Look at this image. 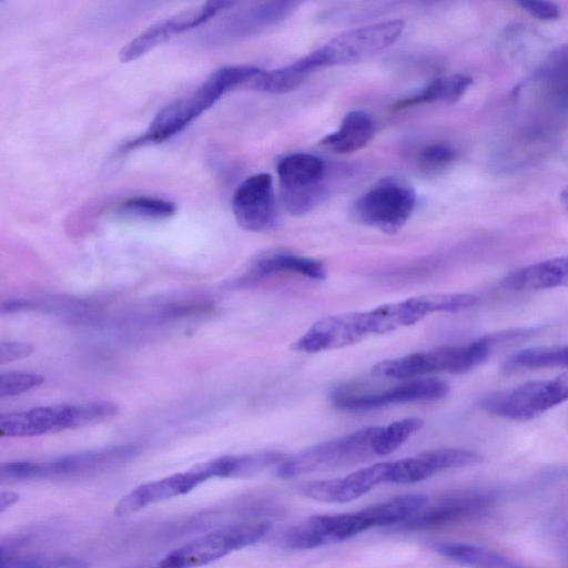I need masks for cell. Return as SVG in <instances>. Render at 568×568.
I'll return each instance as SVG.
<instances>
[{"label":"cell","instance_id":"obj_14","mask_svg":"<svg viewBox=\"0 0 568 568\" xmlns=\"http://www.w3.org/2000/svg\"><path fill=\"white\" fill-rule=\"evenodd\" d=\"M449 393V385L438 378H416L388 389L374 393H354L338 389L333 395L334 405L343 410L364 412L389 405L437 400Z\"/></svg>","mask_w":568,"mask_h":568},{"label":"cell","instance_id":"obj_4","mask_svg":"<svg viewBox=\"0 0 568 568\" xmlns=\"http://www.w3.org/2000/svg\"><path fill=\"white\" fill-rule=\"evenodd\" d=\"M494 349L493 341L487 334L465 345L440 346L385 359L375 364L372 372L377 376L397 379L437 372L464 374L486 362Z\"/></svg>","mask_w":568,"mask_h":568},{"label":"cell","instance_id":"obj_30","mask_svg":"<svg viewBox=\"0 0 568 568\" xmlns=\"http://www.w3.org/2000/svg\"><path fill=\"white\" fill-rule=\"evenodd\" d=\"M0 568H89V564L71 556L1 552Z\"/></svg>","mask_w":568,"mask_h":568},{"label":"cell","instance_id":"obj_37","mask_svg":"<svg viewBox=\"0 0 568 568\" xmlns=\"http://www.w3.org/2000/svg\"><path fill=\"white\" fill-rule=\"evenodd\" d=\"M564 552H565V561L567 562L568 567V530L564 535Z\"/></svg>","mask_w":568,"mask_h":568},{"label":"cell","instance_id":"obj_7","mask_svg":"<svg viewBox=\"0 0 568 568\" xmlns=\"http://www.w3.org/2000/svg\"><path fill=\"white\" fill-rule=\"evenodd\" d=\"M381 427H366L343 437L308 447L281 462L275 473L293 478L315 471L346 467L376 456L374 443Z\"/></svg>","mask_w":568,"mask_h":568},{"label":"cell","instance_id":"obj_26","mask_svg":"<svg viewBox=\"0 0 568 568\" xmlns=\"http://www.w3.org/2000/svg\"><path fill=\"white\" fill-rule=\"evenodd\" d=\"M296 2H266L231 18L225 24L230 37H239L264 24L277 21L294 9Z\"/></svg>","mask_w":568,"mask_h":568},{"label":"cell","instance_id":"obj_10","mask_svg":"<svg viewBox=\"0 0 568 568\" xmlns=\"http://www.w3.org/2000/svg\"><path fill=\"white\" fill-rule=\"evenodd\" d=\"M415 203L416 194L408 184L385 178L354 202L352 213L357 222L394 234L405 225Z\"/></svg>","mask_w":568,"mask_h":568},{"label":"cell","instance_id":"obj_28","mask_svg":"<svg viewBox=\"0 0 568 568\" xmlns=\"http://www.w3.org/2000/svg\"><path fill=\"white\" fill-rule=\"evenodd\" d=\"M176 211L174 202L148 195L129 197L118 204L115 212L124 216L149 220H161L173 215Z\"/></svg>","mask_w":568,"mask_h":568},{"label":"cell","instance_id":"obj_15","mask_svg":"<svg viewBox=\"0 0 568 568\" xmlns=\"http://www.w3.org/2000/svg\"><path fill=\"white\" fill-rule=\"evenodd\" d=\"M495 495L486 490H464L447 495L403 524L408 530H429L474 518L491 507Z\"/></svg>","mask_w":568,"mask_h":568},{"label":"cell","instance_id":"obj_1","mask_svg":"<svg viewBox=\"0 0 568 568\" xmlns=\"http://www.w3.org/2000/svg\"><path fill=\"white\" fill-rule=\"evenodd\" d=\"M428 503L425 495L408 494L353 513L313 516L288 529L282 544L305 550L341 542L374 527L404 524Z\"/></svg>","mask_w":568,"mask_h":568},{"label":"cell","instance_id":"obj_21","mask_svg":"<svg viewBox=\"0 0 568 568\" xmlns=\"http://www.w3.org/2000/svg\"><path fill=\"white\" fill-rule=\"evenodd\" d=\"M375 134V123L371 115L362 110L346 114L339 128L326 135L321 143L336 153H351L363 149Z\"/></svg>","mask_w":568,"mask_h":568},{"label":"cell","instance_id":"obj_3","mask_svg":"<svg viewBox=\"0 0 568 568\" xmlns=\"http://www.w3.org/2000/svg\"><path fill=\"white\" fill-rule=\"evenodd\" d=\"M118 413V405L106 400L38 406L1 414L0 433L8 437L41 436L109 420Z\"/></svg>","mask_w":568,"mask_h":568},{"label":"cell","instance_id":"obj_29","mask_svg":"<svg viewBox=\"0 0 568 568\" xmlns=\"http://www.w3.org/2000/svg\"><path fill=\"white\" fill-rule=\"evenodd\" d=\"M423 426V419L408 417L393 422L386 427H381L374 443L376 456H385L394 453Z\"/></svg>","mask_w":568,"mask_h":568},{"label":"cell","instance_id":"obj_31","mask_svg":"<svg viewBox=\"0 0 568 568\" xmlns=\"http://www.w3.org/2000/svg\"><path fill=\"white\" fill-rule=\"evenodd\" d=\"M455 151L445 144H432L422 150L418 156L419 169L428 175H436L450 166Z\"/></svg>","mask_w":568,"mask_h":568},{"label":"cell","instance_id":"obj_13","mask_svg":"<svg viewBox=\"0 0 568 568\" xmlns=\"http://www.w3.org/2000/svg\"><path fill=\"white\" fill-rule=\"evenodd\" d=\"M232 1H206L183 9L164 18L139 33L119 52L122 62H130L162 44L174 34L193 29L214 17L221 10L232 7Z\"/></svg>","mask_w":568,"mask_h":568},{"label":"cell","instance_id":"obj_24","mask_svg":"<svg viewBox=\"0 0 568 568\" xmlns=\"http://www.w3.org/2000/svg\"><path fill=\"white\" fill-rule=\"evenodd\" d=\"M471 83L473 79L465 74L439 77L432 80L418 93L397 101L393 109L402 110L438 101L453 103L465 94Z\"/></svg>","mask_w":568,"mask_h":568},{"label":"cell","instance_id":"obj_2","mask_svg":"<svg viewBox=\"0 0 568 568\" xmlns=\"http://www.w3.org/2000/svg\"><path fill=\"white\" fill-rule=\"evenodd\" d=\"M262 70L248 64L224 65L214 70L193 91L163 106L148 129L123 144L120 152L126 153L170 139L214 105L226 92L240 87L247 88Z\"/></svg>","mask_w":568,"mask_h":568},{"label":"cell","instance_id":"obj_25","mask_svg":"<svg viewBox=\"0 0 568 568\" xmlns=\"http://www.w3.org/2000/svg\"><path fill=\"white\" fill-rule=\"evenodd\" d=\"M568 368V345L535 346L518 351L503 364L505 373L520 369Z\"/></svg>","mask_w":568,"mask_h":568},{"label":"cell","instance_id":"obj_16","mask_svg":"<svg viewBox=\"0 0 568 568\" xmlns=\"http://www.w3.org/2000/svg\"><path fill=\"white\" fill-rule=\"evenodd\" d=\"M232 211L243 230L261 232L270 229L274 222L272 176L258 173L245 179L233 193Z\"/></svg>","mask_w":568,"mask_h":568},{"label":"cell","instance_id":"obj_20","mask_svg":"<svg viewBox=\"0 0 568 568\" xmlns=\"http://www.w3.org/2000/svg\"><path fill=\"white\" fill-rule=\"evenodd\" d=\"M500 285L510 291H540L568 286V256L523 266L506 274Z\"/></svg>","mask_w":568,"mask_h":568},{"label":"cell","instance_id":"obj_34","mask_svg":"<svg viewBox=\"0 0 568 568\" xmlns=\"http://www.w3.org/2000/svg\"><path fill=\"white\" fill-rule=\"evenodd\" d=\"M518 4L523 10L542 21L557 20L560 17L559 7L551 1L544 0H523Z\"/></svg>","mask_w":568,"mask_h":568},{"label":"cell","instance_id":"obj_19","mask_svg":"<svg viewBox=\"0 0 568 568\" xmlns=\"http://www.w3.org/2000/svg\"><path fill=\"white\" fill-rule=\"evenodd\" d=\"M364 338L356 312L328 315L315 322L293 343L292 348L302 353H318L351 346Z\"/></svg>","mask_w":568,"mask_h":568},{"label":"cell","instance_id":"obj_8","mask_svg":"<svg viewBox=\"0 0 568 568\" xmlns=\"http://www.w3.org/2000/svg\"><path fill=\"white\" fill-rule=\"evenodd\" d=\"M271 528L267 520L231 524L204 534L169 552L158 568H194L256 544Z\"/></svg>","mask_w":568,"mask_h":568},{"label":"cell","instance_id":"obj_9","mask_svg":"<svg viewBox=\"0 0 568 568\" xmlns=\"http://www.w3.org/2000/svg\"><path fill=\"white\" fill-rule=\"evenodd\" d=\"M568 400V374L530 381L484 396L480 407L511 420H529Z\"/></svg>","mask_w":568,"mask_h":568},{"label":"cell","instance_id":"obj_38","mask_svg":"<svg viewBox=\"0 0 568 568\" xmlns=\"http://www.w3.org/2000/svg\"><path fill=\"white\" fill-rule=\"evenodd\" d=\"M565 204H566V206H567V209H568V192H567V193H566V195H565Z\"/></svg>","mask_w":568,"mask_h":568},{"label":"cell","instance_id":"obj_23","mask_svg":"<svg viewBox=\"0 0 568 568\" xmlns=\"http://www.w3.org/2000/svg\"><path fill=\"white\" fill-rule=\"evenodd\" d=\"M294 273L311 280L326 277L325 265L315 258L292 253H273L258 258L250 271V276H263L274 273Z\"/></svg>","mask_w":568,"mask_h":568},{"label":"cell","instance_id":"obj_17","mask_svg":"<svg viewBox=\"0 0 568 568\" xmlns=\"http://www.w3.org/2000/svg\"><path fill=\"white\" fill-rule=\"evenodd\" d=\"M481 462L476 452L463 448H437L390 462L387 483L413 484L440 471L473 466Z\"/></svg>","mask_w":568,"mask_h":568},{"label":"cell","instance_id":"obj_11","mask_svg":"<svg viewBox=\"0 0 568 568\" xmlns=\"http://www.w3.org/2000/svg\"><path fill=\"white\" fill-rule=\"evenodd\" d=\"M282 201L287 212L302 215L324 196L322 160L308 153H293L277 164Z\"/></svg>","mask_w":568,"mask_h":568},{"label":"cell","instance_id":"obj_5","mask_svg":"<svg viewBox=\"0 0 568 568\" xmlns=\"http://www.w3.org/2000/svg\"><path fill=\"white\" fill-rule=\"evenodd\" d=\"M403 29L402 20L358 27L342 32L298 60L310 74L322 68L358 63L392 45Z\"/></svg>","mask_w":568,"mask_h":568},{"label":"cell","instance_id":"obj_32","mask_svg":"<svg viewBox=\"0 0 568 568\" xmlns=\"http://www.w3.org/2000/svg\"><path fill=\"white\" fill-rule=\"evenodd\" d=\"M44 377L37 373L10 371L0 375V397H11L40 386Z\"/></svg>","mask_w":568,"mask_h":568},{"label":"cell","instance_id":"obj_33","mask_svg":"<svg viewBox=\"0 0 568 568\" xmlns=\"http://www.w3.org/2000/svg\"><path fill=\"white\" fill-rule=\"evenodd\" d=\"M548 78L556 92L568 95V51L560 52L549 64Z\"/></svg>","mask_w":568,"mask_h":568},{"label":"cell","instance_id":"obj_12","mask_svg":"<svg viewBox=\"0 0 568 568\" xmlns=\"http://www.w3.org/2000/svg\"><path fill=\"white\" fill-rule=\"evenodd\" d=\"M210 478H217L214 459L136 486L119 500L114 514L119 517L132 515L149 505L185 495Z\"/></svg>","mask_w":568,"mask_h":568},{"label":"cell","instance_id":"obj_22","mask_svg":"<svg viewBox=\"0 0 568 568\" xmlns=\"http://www.w3.org/2000/svg\"><path fill=\"white\" fill-rule=\"evenodd\" d=\"M432 548L450 561L469 568H527L498 552L475 545L440 541L433 544Z\"/></svg>","mask_w":568,"mask_h":568},{"label":"cell","instance_id":"obj_18","mask_svg":"<svg viewBox=\"0 0 568 568\" xmlns=\"http://www.w3.org/2000/svg\"><path fill=\"white\" fill-rule=\"evenodd\" d=\"M389 466L390 462H382L341 478L312 481L303 487V493L322 503H348L367 494L375 486L387 483Z\"/></svg>","mask_w":568,"mask_h":568},{"label":"cell","instance_id":"obj_6","mask_svg":"<svg viewBox=\"0 0 568 568\" xmlns=\"http://www.w3.org/2000/svg\"><path fill=\"white\" fill-rule=\"evenodd\" d=\"M139 454L132 444L74 453L41 462H10L0 466V479L28 480L82 476L122 464Z\"/></svg>","mask_w":568,"mask_h":568},{"label":"cell","instance_id":"obj_35","mask_svg":"<svg viewBox=\"0 0 568 568\" xmlns=\"http://www.w3.org/2000/svg\"><path fill=\"white\" fill-rule=\"evenodd\" d=\"M33 345L26 342H1L0 343V363L6 364L17 359L30 356L33 353Z\"/></svg>","mask_w":568,"mask_h":568},{"label":"cell","instance_id":"obj_36","mask_svg":"<svg viewBox=\"0 0 568 568\" xmlns=\"http://www.w3.org/2000/svg\"><path fill=\"white\" fill-rule=\"evenodd\" d=\"M19 500V495L13 491H1L0 494V511H4L6 508L10 507Z\"/></svg>","mask_w":568,"mask_h":568},{"label":"cell","instance_id":"obj_27","mask_svg":"<svg viewBox=\"0 0 568 568\" xmlns=\"http://www.w3.org/2000/svg\"><path fill=\"white\" fill-rule=\"evenodd\" d=\"M310 75L298 60L274 70H262L247 89L281 94L297 89Z\"/></svg>","mask_w":568,"mask_h":568}]
</instances>
